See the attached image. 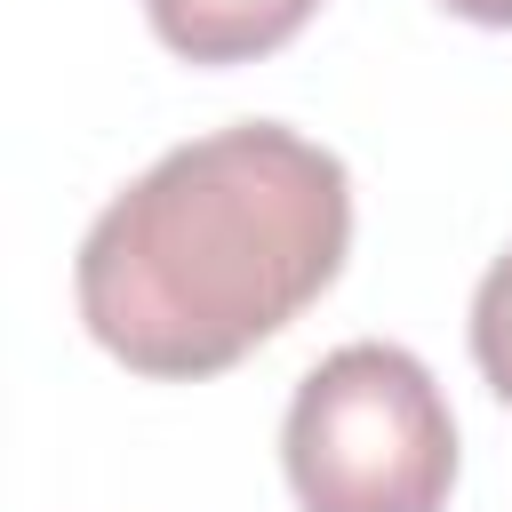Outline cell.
I'll return each mask as SVG.
<instances>
[{
    "instance_id": "6da1fadb",
    "label": "cell",
    "mask_w": 512,
    "mask_h": 512,
    "mask_svg": "<svg viewBox=\"0 0 512 512\" xmlns=\"http://www.w3.org/2000/svg\"><path fill=\"white\" fill-rule=\"evenodd\" d=\"M352 248V176L288 120L160 152L80 240V328L152 384H200L280 336Z\"/></svg>"
},
{
    "instance_id": "7a4b0ae2",
    "label": "cell",
    "mask_w": 512,
    "mask_h": 512,
    "mask_svg": "<svg viewBox=\"0 0 512 512\" xmlns=\"http://www.w3.org/2000/svg\"><path fill=\"white\" fill-rule=\"evenodd\" d=\"M280 464L304 512H448L456 416L408 344H336L304 368Z\"/></svg>"
},
{
    "instance_id": "3957f363",
    "label": "cell",
    "mask_w": 512,
    "mask_h": 512,
    "mask_svg": "<svg viewBox=\"0 0 512 512\" xmlns=\"http://www.w3.org/2000/svg\"><path fill=\"white\" fill-rule=\"evenodd\" d=\"M144 16L184 64H256L288 48L320 16V0H144Z\"/></svg>"
},
{
    "instance_id": "277c9868",
    "label": "cell",
    "mask_w": 512,
    "mask_h": 512,
    "mask_svg": "<svg viewBox=\"0 0 512 512\" xmlns=\"http://www.w3.org/2000/svg\"><path fill=\"white\" fill-rule=\"evenodd\" d=\"M472 360H480V376H488V392L512 408V248L480 272V288H472Z\"/></svg>"
},
{
    "instance_id": "5b68a950",
    "label": "cell",
    "mask_w": 512,
    "mask_h": 512,
    "mask_svg": "<svg viewBox=\"0 0 512 512\" xmlns=\"http://www.w3.org/2000/svg\"><path fill=\"white\" fill-rule=\"evenodd\" d=\"M448 16H464V24H488V32H512V0H440Z\"/></svg>"
}]
</instances>
